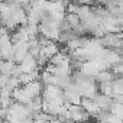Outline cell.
<instances>
[{
  "label": "cell",
  "instance_id": "1",
  "mask_svg": "<svg viewBox=\"0 0 123 123\" xmlns=\"http://www.w3.org/2000/svg\"><path fill=\"white\" fill-rule=\"evenodd\" d=\"M18 65H19L20 73H25V74H36L38 61H36L35 56H32L31 54H28Z\"/></svg>",
  "mask_w": 123,
  "mask_h": 123
},
{
  "label": "cell",
  "instance_id": "2",
  "mask_svg": "<svg viewBox=\"0 0 123 123\" xmlns=\"http://www.w3.org/2000/svg\"><path fill=\"white\" fill-rule=\"evenodd\" d=\"M23 88H25V90H26V93L32 97V100H33V98H36V97H42L43 86H42L41 80H32V81H29L28 84H25V86H23Z\"/></svg>",
  "mask_w": 123,
  "mask_h": 123
},
{
  "label": "cell",
  "instance_id": "3",
  "mask_svg": "<svg viewBox=\"0 0 123 123\" xmlns=\"http://www.w3.org/2000/svg\"><path fill=\"white\" fill-rule=\"evenodd\" d=\"M12 97H13V101L20 103V104H29L32 101V97L26 93L23 86H19L18 88H15L13 93H12Z\"/></svg>",
  "mask_w": 123,
  "mask_h": 123
},
{
  "label": "cell",
  "instance_id": "4",
  "mask_svg": "<svg viewBox=\"0 0 123 123\" xmlns=\"http://www.w3.org/2000/svg\"><path fill=\"white\" fill-rule=\"evenodd\" d=\"M80 106H81L90 116H96V114L100 111V107H98V104L96 103L94 98H83Z\"/></svg>",
  "mask_w": 123,
  "mask_h": 123
}]
</instances>
